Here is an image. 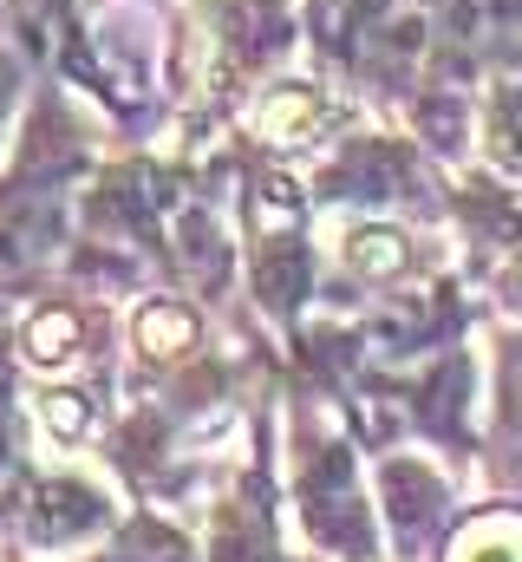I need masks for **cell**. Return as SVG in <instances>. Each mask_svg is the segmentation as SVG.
Masks as SVG:
<instances>
[{"label":"cell","mask_w":522,"mask_h":562,"mask_svg":"<svg viewBox=\"0 0 522 562\" xmlns=\"http://www.w3.org/2000/svg\"><path fill=\"white\" fill-rule=\"evenodd\" d=\"M66 340H72V314H53V321L33 327V353H39V360H46V353H72Z\"/></svg>","instance_id":"obj_1"}]
</instances>
